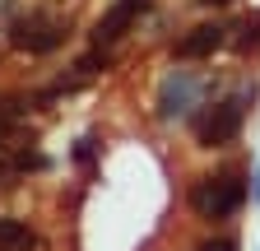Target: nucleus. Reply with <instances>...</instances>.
<instances>
[{
    "instance_id": "f257e3e1",
    "label": "nucleus",
    "mask_w": 260,
    "mask_h": 251,
    "mask_svg": "<svg viewBox=\"0 0 260 251\" xmlns=\"http://www.w3.org/2000/svg\"><path fill=\"white\" fill-rule=\"evenodd\" d=\"M246 205V181L223 172V177H200L190 191V209L200 218H233L237 209Z\"/></svg>"
},
{
    "instance_id": "f03ea898",
    "label": "nucleus",
    "mask_w": 260,
    "mask_h": 251,
    "mask_svg": "<svg viewBox=\"0 0 260 251\" xmlns=\"http://www.w3.org/2000/svg\"><path fill=\"white\" fill-rule=\"evenodd\" d=\"M65 19L60 14H51V10H28V14H19L14 23H10V42L19 47V51H32V56H47V51H56L60 42H65Z\"/></svg>"
},
{
    "instance_id": "7ed1b4c3",
    "label": "nucleus",
    "mask_w": 260,
    "mask_h": 251,
    "mask_svg": "<svg viewBox=\"0 0 260 251\" xmlns=\"http://www.w3.org/2000/svg\"><path fill=\"white\" fill-rule=\"evenodd\" d=\"M242 121H246V103L242 98H223V103H214L200 121H195V140H200V149H218L228 140H237Z\"/></svg>"
},
{
    "instance_id": "20e7f679",
    "label": "nucleus",
    "mask_w": 260,
    "mask_h": 251,
    "mask_svg": "<svg viewBox=\"0 0 260 251\" xmlns=\"http://www.w3.org/2000/svg\"><path fill=\"white\" fill-rule=\"evenodd\" d=\"M149 5H153V0H116V5H112L103 19H98V28H93V47H112V42H121L125 28L135 23Z\"/></svg>"
},
{
    "instance_id": "39448f33",
    "label": "nucleus",
    "mask_w": 260,
    "mask_h": 251,
    "mask_svg": "<svg viewBox=\"0 0 260 251\" xmlns=\"http://www.w3.org/2000/svg\"><path fill=\"white\" fill-rule=\"evenodd\" d=\"M218 47H223V28H218V23H200L190 38L177 42V56H181V60H195V56H214Z\"/></svg>"
},
{
    "instance_id": "423d86ee",
    "label": "nucleus",
    "mask_w": 260,
    "mask_h": 251,
    "mask_svg": "<svg viewBox=\"0 0 260 251\" xmlns=\"http://www.w3.org/2000/svg\"><path fill=\"white\" fill-rule=\"evenodd\" d=\"M38 246V233H32L23 218L0 214V251H32Z\"/></svg>"
},
{
    "instance_id": "0eeeda50",
    "label": "nucleus",
    "mask_w": 260,
    "mask_h": 251,
    "mask_svg": "<svg viewBox=\"0 0 260 251\" xmlns=\"http://www.w3.org/2000/svg\"><path fill=\"white\" fill-rule=\"evenodd\" d=\"M195 251H237V242L233 237H209V242H200Z\"/></svg>"
},
{
    "instance_id": "6e6552de",
    "label": "nucleus",
    "mask_w": 260,
    "mask_h": 251,
    "mask_svg": "<svg viewBox=\"0 0 260 251\" xmlns=\"http://www.w3.org/2000/svg\"><path fill=\"white\" fill-rule=\"evenodd\" d=\"M75 159H79V163H88V159H93V140H88V135L79 140V149H75Z\"/></svg>"
},
{
    "instance_id": "1a4fd4ad",
    "label": "nucleus",
    "mask_w": 260,
    "mask_h": 251,
    "mask_svg": "<svg viewBox=\"0 0 260 251\" xmlns=\"http://www.w3.org/2000/svg\"><path fill=\"white\" fill-rule=\"evenodd\" d=\"M251 200L260 205V163H255V181H251Z\"/></svg>"
},
{
    "instance_id": "9d476101",
    "label": "nucleus",
    "mask_w": 260,
    "mask_h": 251,
    "mask_svg": "<svg viewBox=\"0 0 260 251\" xmlns=\"http://www.w3.org/2000/svg\"><path fill=\"white\" fill-rule=\"evenodd\" d=\"M205 5H228V0H205Z\"/></svg>"
}]
</instances>
